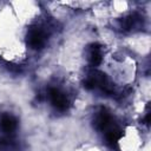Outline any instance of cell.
<instances>
[{
    "mask_svg": "<svg viewBox=\"0 0 151 151\" xmlns=\"http://www.w3.org/2000/svg\"><path fill=\"white\" fill-rule=\"evenodd\" d=\"M47 40V34L44 29L39 27H33L27 33V44L33 50H40L45 46Z\"/></svg>",
    "mask_w": 151,
    "mask_h": 151,
    "instance_id": "cell-1",
    "label": "cell"
},
{
    "mask_svg": "<svg viewBox=\"0 0 151 151\" xmlns=\"http://www.w3.org/2000/svg\"><path fill=\"white\" fill-rule=\"evenodd\" d=\"M143 26V18L138 14H130L118 21V28L124 32L139 29Z\"/></svg>",
    "mask_w": 151,
    "mask_h": 151,
    "instance_id": "cell-2",
    "label": "cell"
},
{
    "mask_svg": "<svg viewBox=\"0 0 151 151\" xmlns=\"http://www.w3.org/2000/svg\"><path fill=\"white\" fill-rule=\"evenodd\" d=\"M112 116L105 110L100 109L99 112H97L94 119H93V127L98 131H104L111 127L112 125Z\"/></svg>",
    "mask_w": 151,
    "mask_h": 151,
    "instance_id": "cell-3",
    "label": "cell"
},
{
    "mask_svg": "<svg viewBox=\"0 0 151 151\" xmlns=\"http://www.w3.org/2000/svg\"><path fill=\"white\" fill-rule=\"evenodd\" d=\"M48 96H50V99H51L52 105H53L57 110H59V111H65V110L68 107V100H67V98H66L65 94L61 93L59 90H57V88H50Z\"/></svg>",
    "mask_w": 151,
    "mask_h": 151,
    "instance_id": "cell-4",
    "label": "cell"
},
{
    "mask_svg": "<svg viewBox=\"0 0 151 151\" xmlns=\"http://www.w3.org/2000/svg\"><path fill=\"white\" fill-rule=\"evenodd\" d=\"M18 126V120L15 117L8 113H4L0 117V130L5 133H12Z\"/></svg>",
    "mask_w": 151,
    "mask_h": 151,
    "instance_id": "cell-5",
    "label": "cell"
},
{
    "mask_svg": "<svg viewBox=\"0 0 151 151\" xmlns=\"http://www.w3.org/2000/svg\"><path fill=\"white\" fill-rule=\"evenodd\" d=\"M87 60H88V64L91 66H98L101 63V60H103L101 48H100V46L98 44H92L88 47Z\"/></svg>",
    "mask_w": 151,
    "mask_h": 151,
    "instance_id": "cell-6",
    "label": "cell"
},
{
    "mask_svg": "<svg viewBox=\"0 0 151 151\" xmlns=\"http://www.w3.org/2000/svg\"><path fill=\"white\" fill-rule=\"evenodd\" d=\"M120 137H122V131L119 129H117V127H113V129L111 127L106 132V142L111 147L117 145V143L120 139Z\"/></svg>",
    "mask_w": 151,
    "mask_h": 151,
    "instance_id": "cell-7",
    "label": "cell"
},
{
    "mask_svg": "<svg viewBox=\"0 0 151 151\" xmlns=\"http://www.w3.org/2000/svg\"><path fill=\"white\" fill-rule=\"evenodd\" d=\"M0 151H17V146L12 140H0Z\"/></svg>",
    "mask_w": 151,
    "mask_h": 151,
    "instance_id": "cell-8",
    "label": "cell"
}]
</instances>
